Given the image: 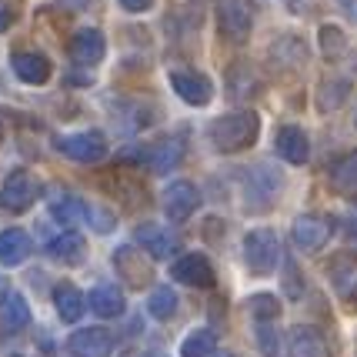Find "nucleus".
I'll list each match as a JSON object with an SVG mask.
<instances>
[{
	"label": "nucleus",
	"instance_id": "12",
	"mask_svg": "<svg viewBox=\"0 0 357 357\" xmlns=\"http://www.w3.org/2000/svg\"><path fill=\"white\" fill-rule=\"evenodd\" d=\"M327 184L334 194H341L347 201H357V151L341 154L327 167Z\"/></svg>",
	"mask_w": 357,
	"mask_h": 357
},
{
	"label": "nucleus",
	"instance_id": "37",
	"mask_svg": "<svg viewBox=\"0 0 357 357\" xmlns=\"http://www.w3.org/2000/svg\"><path fill=\"white\" fill-rule=\"evenodd\" d=\"M151 357H164V354H151Z\"/></svg>",
	"mask_w": 357,
	"mask_h": 357
},
{
	"label": "nucleus",
	"instance_id": "13",
	"mask_svg": "<svg viewBox=\"0 0 357 357\" xmlns=\"http://www.w3.org/2000/svg\"><path fill=\"white\" fill-rule=\"evenodd\" d=\"M287 357H331V344L317 327H294L287 334Z\"/></svg>",
	"mask_w": 357,
	"mask_h": 357
},
{
	"label": "nucleus",
	"instance_id": "21",
	"mask_svg": "<svg viewBox=\"0 0 357 357\" xmlns=\"http://www.w3.org/2000/svg\"><path fill=\"white\" fill-rule=\"evenodd\" d=\"M84 250H87V244H84V237L74 231L61 234V237H54V241L47 244V254H50L57 264H67V267L80 264V261H84Z\"/></svg>",
	"mask_w": 357,
	"mask_h": 357
},
{
	"label": "nucleus",
	"instance_id": "19",
	"mask_svg": "<svg viewBox=\"0 0 357 357\" xmlns=\"http://www.w3.org/2000/svg\"><path fill=\"white\" fill-rule=\"evenodd\" d=\"M327 274H331V284H334L337 297H344V301H354V297H357V261L351 257V254L334 257V261H331V267H327Z\"/></svg>",
	"mask_w": 357,
	"mask_h": 357
},
{
	"label": "nucleus",
	"instance_id": "17",
	"mask_svg": "<svg viewBox=\"0 0 357 357\" xmlns=\"http://www.w3.org/2000/svg\"><path fill=\"white\" fill-rule=\"evenodd\" d=\"M10 67L24 84H47V77H50V61L37 50H17L10 57Z\"/></svg>",
	"mask_w": 357,
	"mask_h": 357
},
{
	"label": "nucleus",
	"instance_id": "39",
	"mask_svg": "<svg viewBox=\"0 0 357 357\" xmlns=\"http://www.w3.org/2000/svg\"><path fill=\"white\" fill-rule=\"evenodd\" d=\"M354 17H357V10H354Z\"/></svg>",
	"mask_w": 357,
	"mask_h": 357
},
{
	"label": "nucleus",
	"instance_id": "32",
	"mask_svg": "<svg viewBox=\"0 0 357 357\" xmlns=\"http://www.w3.org/2000/svg\"><path fill=\"white\" fill-rule=\"evenodd\" d=\"M257 344H261V354L264 357H278L280 354V337H278V331H274L271 324L257 327Z\"/></svg>",
	"mask_w": 357,
	"mask_h": 357
},
{
	"label": "nucleus",
	"instance_id": "34",
	"mask_svg": "<svg viewBox=\"0 0 357 357\" xmlns=\"http://www.w3.org/2000/svg\"><path fill=\"white\" fill-rule=\"evenodd\" d=\"M287 291H291V297L301 294V287H297V271H294V264H291V261H287Z\"/></svg>",
	"mask_w": 357,
	"mask_h": 357
},
{
	"label": "nucleus",
	"instance_id": "8",
	"mask_svg": "<svg viewBox=\"0 0 357 357\" xmlns=\"http://www.w3.org/2000/svg\"><path fill=\"white\" fill-rule=\"evenodd\" d=\"M67 351L74 357H110L114 351V334L107 327H84V331H74L70 341H67Z\"/></svg>",
	"mask_w": 357,
	"mask_h": 357
},
{
	"label": "nucleus",
	"instance_id": "16",
	"mask_svg": "<svg viewBox=\"0 0 357 357\" xmlns=\"http://www.w3.org/2000/svg\"><path fill=\"white\" fill-rule=\"evenodd\" d=\"M137 241H140V248L147 250L151 257H157V261L177 254V237H174L167 227H160V224H140Z\"/></svg>",
	"mask_w": 357,
	"mask_h": 357
},
{
	"label": "nucleus",
	"instance_id": "7",
	"mask_svg": "<svg viewBox=\"0 0 357 357\" xmlns=\"http://www.w3.org/2000/svg\"><path fill=\"white\" fill-rule=\"evenodd\" d=\"M201 204V194L190 181H174L167 190H164V214L171 218V224H184Z\"/></svg>",
	"mask_w": 357,
	"mask_h": 357
},
{
	"label": "nucleus",
	"instance_id": "25",
	"mask_svg": "<svg viewBox=\"0 0 357 357\" xmlns=\"http://www.w3.org/2000/svg\"><path fill=\"white\" fill-rule=\"evenodd\" d=\"M0 324H3V331H10V334H17V331H24V327L31 324V307H27V301L20 294H7L3 307H0Z\"/></svg>",
	"mask_w": 357,
	"mask_h": 357
},
{
	"label": "nucleus",
	"instance_id": "31",
	"mask_svg": "<svg viewBox=\"0 0 357 357\" xmlns=\"http://www.w3.org/2000/svg\"><path fill=\"white\" fill-rule=\"evenodd\" d=\"M248 307H250V314H254L261 324L274 321V317L280 314V304H278V297H274V294H254L248 301Z\"/></svg>",
	"mask_w": 357,
	"mask_h": 357
},
{
	"label": "nucleus",
	"instance_id": "23",
	"mask_svg": "<svg viewBox=\"0 0 357 357\" xmlns=\"http://www.w3.org/2000/svg\"><path fill=\"white\" fill-rule=\"evenodd\" d=\"M87 304H91L93 314H100V317H121L124 314V294L114 287V284H97L87 297Z\"/></svg>",
	"mask_w": 357,
	"mask_h": 357
},
{
	"label": "nucleus",
	"instance_id": "38",
	"mask_svg": "<svg viewBox=\"0 0 357 357\" xmlns=\"http://www.w3.org/2000/svg\"><path fill=\"white\" fill-rule=\"evenodd\" d=\"M354 124H357V117H354Z\"/></svg>",
	"mask_w": 357,
	"mask_h": 357
},
{
	"label": "nucleus",
	"instance_id": "5",
	"mask_svg": "<svg viewBox=\"0 0 357 357\" xmlns=\"http://www.w3.org/2000/svg\"><path fill=\"white\" fill-rule=\"evenodd\" d=\"M57 151L70 160H80V164H97V160L107 157V137L100 130L67 134V137H57Z\"/></svg>",
	"mask_w": 357,
	"mask_h": 357
},
{
	"label": "nucleus",
	"instance_id": "2",
	"mask_svg": "<svg viewBox=\"0 0 357 357\" xmlns=\"http://www.w3.org/2000/svg\"><path fill=\"white\" fill-rule=\"evenodd\" d=\"M244 264L250 267V274L267 278L274 274L280 264V237L271 227H257L244 237Z\"/></svg>",
	"mask_w": 357,
	"mask_h": 357
},
{
	"label": "nucleus",
	"instance_id": "33",
	"mask_svg": "<svg viewBox=\"0 0 357 357\" xmlns=\"http://www.w3.org/2000/svg\"><path fill=\"white\" fill-rule=\"evenodd\" d=\"M121 7H124L127 14H144V10H151L154 7V0H117Z\"/></svg>",
	"mask_w": 357,
	"mask_h": 357
},
{
	"label": "nucleus",
	"instance_id": "4",
	"mask_svg": "<svg viewBox=\"0 0 357 357\" xmlns=\"http://www.w3.org/2000/svg\"><path fill=\"white\" fill-rule=\"evenodd\" d=\"M37 194H40V184L33 181V174L31 171H14L7 181H3V187H0V207L10 211V214H24V211L33 207Z\"/></svg>",
	"mask_w": 357,
	"mask_h": 357
},
{
	"label": "nucleus",
	"instance_id": "11",
	"mask_svg": "<svg viewBox=\"0 0 357 357\" xmlns=\"http://www.w3.org/2000/svg\"><path fill=\"white\" fill-rule=\"evenodd\" d=\"M291 237H294V244L301 250H321L331 241V220L317 218V214H304V218L294 220Z\"/></svg>",
	"mask_w": 357,
	"mask_h": 357
},
{
	"label": "nucleus",
	"instance_id": "30",
	"mask_svg": "<svg viewBox=\"0 0 357 357\" xmlns=\"http://www.w3.org/2000/svg\"><path fill=\"white\" fill-rule=\"evenodd\" d=\"M321 50H324L327 61H337V57L347 54V37H344L341 27H334V24L321 27Z\"/></svg>",
	"mask_w": 357,
	"mask_h": 357
},
{
	"label": "nucleus",
	"instance_id": "14",
	"mask_svg": "<svg viewBox=\"0 0 357 357\" xmlns=\"http://www.w3.org/2000/svg\"><path fill=\"white\" fill-rule=\"evenodd\" d=\"M104 54H107V40H104V33L97 31V27H84L70 37V57L77 63H100L104 61Z\"/></svg>",
	"mask_w": 357,
	"mask_h": 357
},
{
	"label": "nucleus",
	"instance_id": "10",
	"mask_svg": "<svg viewBox=\"0 0 357 357\" xmlns=\"http://www.w3.org/2000/svg\"><path fill=\"white\" fill-rule=\"evenodd\" d=\"M171 278L187 287H214V267L204 254H184L181 261H174Z\"/></svg>",
	"mask_w": 357,
	"mask_h": 357
},
{
	"label": "nucleus",
	"instance_id": "28",
	"mask_svg": "<svg viewBox=\"0 0 357 357\" xmlns=\"http://www.w3.org/2000/svg\"><path fill=\"white\" fill-rule=\"evenodd\" d=\"M214 354H218V337L207 327L187 334L184 344H181V357H214Z\"/></svg>",
	"mask_w": 357,
	"mask_h": 357
},
{
	"label": "nucleus",
	"instance_id": "24",
	"mask_svg": "<svg viewBox=\"0 0 357 357\" xmlns=\"http://www.w3.org/2000/svg\"><path fill=\"white\" fill-rule=\"evenodd\" d=\"M181 157H184V140L171 137V140L154 144V151L147 154V164H151V171L154 174H164V171H171V167H177Z\"/></svg>",
	"mask_w": 357,
	"mask_h": 357
},
{
	"label": "nucleus",
	"instance_id": "26",
	"mask_svg": "<svg viewBox=\"0 0 357 357\" xmlns=\"http://www.w3.org/2000/svg\"><path fill=\"white\" fill-rule=\"evenodd\" d=\"M50 214L61 220V224H80V220H91L93 207H87L80 197L63 194V197H54V201H50Z\"/></svg>",
	"mask_w": 357,
	"mask_h": 357
},
{
	"label": "nucleus",
	"instance_id": "1",
	"mask_svg": "<svg viewBox=\"0 0 357 357\" xmlns=\"http://www.w3.org/2000/svg\"><path fill=\"white\" fill-rule=\"evenodd\" d=\"M261 134V117L254 114V110H237V114H224L218 117L211 130H207V137L211 144L218 147L220 154H237V151H244L250 147L254 140Z\"/></svg>",
	"mask_w": 357,
	"mask_h": 357
},
{
	"label": "nucleus",
	"instance_id": "6",
	"mask_svg": "<svg viewBox=\"0 0 357 357\" xmlns=\"http://www.w3.org/2000/svg\"><path fill=\"white\" fill-rule=\"evenodd\" d=\"M114 271H117V274H121L130 287H147V284H151V278H154L151 261L144 257V250L130 248V244H124V248L114 250Z\"/></svg>",
	"mask_w": 357,
	"mask_h": 357
},
{
	"label": "nucleus",
	"instance_id": "27",
	"mask_svg": "<svg viewBox=\"0 0 357 357\" xmlns=\"http://www.w3.org/2000/svg\"><path fill=\"white\" fill-rule=\"evenodd\" d=\"M347 97H351V80L344 77H331L321 84V91H317V107L321 110H337L347 104Z\"/></svg>",
	"mask_w": 357,
	"mask_h": 357
},
{
	"label": "nucleus",
	"instance_id": "9",
	"mask_svg": "<svg viewBox=\"0 0 357 357\" xmlns=\"http://www.w3.org/2000/svg\"><path fill=\"white\" fill-rule=\"evenodd\" d=\"M171 87L190 107H204L214 97V84L204 77V74H197V70H171Z\"/></svg>",
	"mask_w": 357,
	"mask_h": 357
},
{
	"label": "nucleus",
	"instance_id": "18",
	"mask_svg": "<svg viewBox=\"0 0 357 357\" xmlns=\"http://www.w3.org/2000/svg\"><path fill=\"white\" fill-rule=\"evenodd\" d=\"M271 61L274 67L280 70H297L301 63H307V44L294 37V33H287V37H278L274 44H271Z\"/></svg>",
	"mask_w": 357,
	"mask_h": 357
},
{
	"label": "nucleus",
	"instance_id": "35",
	"mask_svg": "<svg viewBox=\"0 0 357 357\" xmlns=\"http://www.w3.org/2000/svg\"><path fill=\"white\" fill-rule=\"evenodd\" d=\"M10 20H14V14H10V7H7V3L0 0V33L7 31V27H10Z\"/></svg>",
	"mask_w": 357,
	"mask_h": 357
},
{
	"label": "nucleus",
	"instance_id": "22",
	"mask_svg": "<svg viewBox=\"0 0 357 357\" xmlns=\"http://www.w3.org/2000/svg\"><path fill=\"white\" fill-rule=\"evenodd\" d=\"M54 304H57L61 321H67V324L80 321L84 311H87V297L80 294L74 284H57V287H54Z\"/></svg>",
	"mask_w": 357,
	"mask_h": 357
},
{
	"label": "nucleus",
	"instance_id": "15",
	"mask_svg": "<svg viewBox=\"0 0 357 357\" xmlns=\"http://www.w3.org/2000/svg\"><path fill=\"white\" fill-rule=\"evenodd\" d=\"M274 147H278V154L284 157L287 164H307V157H311V140L294 124L280 127L278 137H274Z\"/></svg>",
	"mask_w": 357,
	"mask_h": 357
},
{
	"label": "nucleus",
	"instance_id": "3",
	"mask_svg": "<svg viewBox=\"0 0 357 357\" xmlns=\"http://www.w3.org/2000/svg\"><path fill=\"white\" fill-rule=\"evenodd\" d=\"M218 27L231 44H244L254 31V0H220Z\"/></svg>",
	"mask_w": 357,
	"mask_h": 357
},
{
	"label": "nucleus",
	"instance_id": "20",
	"mask_svg": "<svg viewBox=\"0 0 357 357\" xmlns=\"http://www.w3.org/2000/svg\"><path fill=\"white\" fill-rule=\"evenodd\" d=\"M31 254H33V241L20 227H10V231L0 234V264L3 267L24 264Z\"/></svg>",
	"mask_w": 357,
	"mask_h": 357
},
{
	"label": "nucleus",
	"instance_id": "29",
	"mask_svg": "<svg viewBox=\"0 0 357 357\" xmlns=\"http://www.w3.org/2000/svg\"><path fill=\"white\" fill-rule=\"evenodd\" d=\"M147 311L157 321H171L174 314H177V294H174L171 287H157L154 294H151V301H147Z\"/></svg>",
	"mask_w": 357,
	"mask_h": 357
},
{
	"label": "nucleus",
	"instance_id": "36",
	"mask_svg": "<svg viewBox=\"0 0 357 357\" xmlns=\"http://www.w3.org/2000/svg\"><path fill=\"white\" fill-rule=\"evenodd\" d=\"M0 301H7V278L0 274Z\"/></svg>",
	"mask_w": 357,
	"mask_h": 357
}]
</instances>
